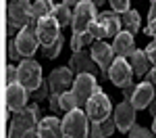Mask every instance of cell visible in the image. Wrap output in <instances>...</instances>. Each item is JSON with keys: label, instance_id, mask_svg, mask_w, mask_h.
<instances>
[{"label": "cell", "instance_id": "10", "mask_svg": "<svg viewBox=\"0 0 156 138\" xmlns=\"http://www.w3.org/2000/svg\"><path fill=\"white\" fill-rule=\"evenodd\" d=\"M75 77H73L71 67H56L48 75V86H50V96H60L62 92H67V88L73 86Z\"/></svg>", "mask_w": 156, "mask_h": 138}, {"label": "cell", "instance_id": "16", "mask_svg": "<svg viewBox=\"0 0 156 138\" xmlns=\"http://www.w3.org/2000/svg\"><path fill=\"white\" fill-rule=\"evenodd\" d=\"M12 124L23 128V130H34L37 128V105L36 103H29V107H25L21 111L12 113Z\"/></svg>", "mask_w": 156, "mask_h": 138}, {"label": "cell", "instance_id": "22", "mask_svg": "<svg viewBox=\"0 0 156 138\" xmlns=\"http://www.w3.org/2000/svg\"><path fill=\"white\" fill-rule=\"evenodd\" d=\"M121 23L125 27V32H131V34H137L140 32V13L137 11H129L121 15Z\"/></svg>", "mask_w": 156, "mask_h": 138}, {"label": "cell", "instance_id": "19", "mask_svg": "<svg viewBox=\"0 0 156 138\" xmlns=\"http://www.w3.org/2000/svg\"><path fill=\"white\" fill-rule=\"evenodd\" d=\"M112 50H115L117 57H129L133 50H135V42H133V34L131 32H121L119 36H115Z\"/></svg>", "mask_w": 156, "mask_h": 138}, {"label": "cell", "instance_id": "20", "mask_svg": "<svg viewBox=\"0 0 156 138\" xmlns=\"http://www.w3.org/2000/svg\"><path fill=\"white\" fill-rule=\"evenodd\" d=\"M148 54H146V50H133L131 54H129V65H131L133 73L135 75H146L150 71V67H148Z\"/></svg>", "mask_w": 156, "mask_h": 138}, {"label": "cell", "instance_id": "5", "mask_svg": "<svg viewBox=\"0 0 156 138\" xmlns=\"http://www.w3.org/2000/svg\"><path fill=\"white\" fill-rule=\"evenodd\" d=\"M31 2L29 0H11L9 2V29H23L31 21Z\"/></svg>", "mask_w": 156, "mask_h": 138}, {"label": "cell", "instance_id": "2", "mask_svg": "<svg viewBox=\"0 0 156 138\" xmlns=\"http://www.w3.org/2000/svg\"><path fill=\"white\" fill-rule=\"evenodd\" d=\"M121 25H123L121 17L115 11H102V13H98V19L90 27V32L94 34V38L102 40V38H108V36H119Z\"/></svg>", "mask_w": 156, "mask_h": 138}, {"label": "cell", "instance_id": "30", "mask_svg": "<svg viewBox=\"0 0 156 138\" xmlns=\"http://www.w3.org/2000/svg\"><path fill=\"white\" fill-rule=\"evenodd\" d=\"M110 2V6H112V11L115 13H127L129 11V0H108Z\"/></svg>", "mask_w": 156, "mask_h": 138}, {"label": "cell", "instance_id": "38", "mask_svg": "<svg viewBox=\"0 0 156 138\" xmlns=\"http://www.w3.org/2000/svg\"><path fill=\"white\" fill-rule=\"evenodd\" d=\"M133 92H135V86H127V88H123V96H125V100H131V96H133Z\"/></svg>", "mask_w": 156, "mask_h": 138}, {"label": "cell", "instance_id": "36", "mask_svg": "<svg viewBox=\"0 0 156 138\" xmlns=\"http://www.w3.org/2000/svg\"><path fill=\"white\" fill-rule=\"evenodd\" d=\"M146 32H148V36L156 38V19H150L148 25H146Z\"/></svg>", "mask_w": 156, "mask_h": 138}, {"label": "cell", "instance_id": "17", "mask_svg": "<svg viewBox=\"0 0 156 138\" xmlns=\"http://www.w3.org/2000/svg\"><path fill=\"white\" fill-rule=\"evenodd\" d=\"M37 134H40V138H65L62 121H60L58 117H54V115L44 117L37 124Z\"/></svg>", "mask_w": 156, "mask_h": 138}, {"label": "cell", "instance_id": "6", "mask_svg": "<svg viewBox=\"0 0 156 138\" xmlns=\"http://www.w3.org/2000/svg\"><path fill=\"white\" fill-rule=\"evenodd\" d=\"M19 84L29 92H36L42 86V67L34 59H23L19 63Z\"/></svg>", "mask_w": 156, "mask_h": 138}, {"label": "cell", "instance_id": "42", "mask_svg": "<svg viewBox=\"0 0 156 138\" xmlns=\"http://www.w3.org/2000/svg\"><path fill=\"white\" fill-rule=\"evenodd\" d=\"M90 2H94V4H102V2H106V0H90Z\"/></svg>", "mask_w": 156, "mask_h": 138}, {"label": "cell", "instance_id": "25", "mask_svg": "<svg viewBox=\"0 0 156 138\" xmlns=\"http://www.w3.org/2000/svg\"><path fill=\"white\" fill-rule=\"evenodd\" d=\"M58 105H60V109H62L65 113L73 111V109H79V103H77V99H75V94H73L71 90L62 92V94L58 96Z\"/></svg>", "mask_w": 156, "mask_h": 138}, {"label": "cell", "instance_id": "39", "mask_svg": "<svg viewBox=\"0 0 156 138\" xmlns=\"http://www.w3.org/2000/svg\"><path fill=\"white\" fill-rule=\"evenodd\" d=\"M150 19H156V0H150V13H148Z\"/></svg>", "mask_w": 156, "mask_h": 138}, {"label": "cell", "instance_id": "11", "mask_svg": "<svg viewBox=\"0 0 156 138\" xmlns=\"http://www.w3.org/2000/svg\"><path fill=\"white\" fill-rule=\"evenodd\" d=\"M135 107L131 105V100H123L117 105L115 109V121H117V130H121L123 134H127L135 125Z\"/></svg>", "mask_w": 156, "mask_h": 138}, {"label": "cell", "instance_id": "37", "mask_svg": "<svg viewBox=\"0 0 156 138\" xmlns=\"http://www.w3.org/2000/svg\"><path fill=\"white\" fill-rule=\"evenodd\" d=\"M146 82H150L152 86H156V65L148 71V73H146Z\"/></svg>", "mask_w": 156, "mask_h": 138}, {"label": "cell", "instance_id": "1", "mask_svg": "<svg viewBox=\"0 0 156 138\" xmlns=\"http://www.w3.org/2000/svg\"><path fill=\"white\" fill-rule=\"evenodd\" d=\"M65 138H87L90 134V117L81 109H73L62 119Z\"/></svg>", "mask_w": 156, "mask_h": 138}, {"label": "cell", "instance_id": "41", "mask_svg": "<svg viewBox=\"0 0 156 138\" xmlns=\"http://www.w3.org/2000/svg\"><path fill=\"white\" fill-rule=\"evenodd\" d=\"M62 2H65L67 6H77V2H79V0H62Z\"/></svg>", "mask_w": 156, "mask_h": 138}, {"label": "cell", "instance_id": "4", "mask_svg": "<svg viewBox=\"0 0 156 138\" xmlns=\"http://www.w3.org/2000/svg\"><path fill=\"white\" fill-rule=\"evenodd\" d=\"M100 90L102 88L96 84V75H92V73H77L75 75V82H73V86H71V92L75 94L79 107L87 105V100L92 99L96 92H100Z\"/></svg>", "mask_w": 156, "mask_h": 138}, {"label": "cell", "instance_id": "29", "mask_svg": "<svg viewBox=\"0 0 156 138\" xmlns=\"http://www.w3.org/2000/svg\"><path fill=\"white\" fill-rule=\"evenodd\" d=\"M29 94H31V99H36V100H44L50 96V86L48 84H42L36 92H29Z\"/></svg>", "mask_w": 156, "mask_h": 138}, {"label": "cell", "instance_id": "14", "mask_svg": "<svg viewBox=\"0 0 156 138\" xmlns=\"http://www.w3.org/2000/svg\"><path fill=\"white\" fill-rule=\"evenodd\" d=\"M58 36H60V23L52 15L37 21V38H40V44H42V46L52 44Z\"/></svg>", "mask_w": 156, "mask_h": 138}, {"label": "cell", "instance_id": "43", "mask_svg": "<svg viewBox=\"0 0 156 138\" xmlns=\"http://www.w3.org/2000/svg\"><path fill=\"white\" fill-rule=\"evenodd\" d=\"M152 132L156 134V117H154V124H152Z\"/></svg>", "mask_w": 156, "mask_h": 138}, {"label": "cell", "instance_id": "28", "mask_svg": "<svg viewBox=\"0 0 156 138\" xmlns=\"http://www.w3.org/2000/svg\"><path fill=\"white\" fill-rule=\"evenodd\" d=\"M102 125V132H104V136H112V132H115V128H117V121H115V117H106L104 121H100Z\"/></svg>", "mask_w": 156, "mask_h": 138}, {"label": "cell", "instance_id": "18", "mask_svg": "<svg viewBox=\"0 0 156 138\" xmlns=\"http://www.w3.org/2000/svg\"><path fill=\"white\" fill-rule=\"evenodd\" d=\"M154 100V86L150 82H142L135 86V92L131 96V105L135 109H146L150 107V103Z\"/></svg>", "mask_w": 156, "mask_h": 138}, {"label": "cell", "instance_id": "8", "mask_svg": "<svg viewBox=\"0 0 156 138\" xmlns=\"http://www.w3.org/2000/svg\"><path fill=\"white\" fill-rule=\"evenodd\" d=\"M15 42H17V48H19V52H21V57L31 59L34 52L37 50V44H40V38H37V23L25 25L23 29L17 34Z\"/></svg>", "mask_w": 156, "mask_h": 138}, {"label": "cell", "instance_id": "33", "mask_svg": "<svg viewBox=\"0 0 156 138\" xmlns=\"http://www.w3.org/2000/svg\"><path fill=\"white\" fill-rule=\"evenodd\" d=\"M9 59L11 61H19L21 59V52H19V48H17V42H9Z\"/></svg>", "mask_w": 156, "mask_h": 138}, {"label": "cell", "instance_id": "9", "mask_svg": "<svg viewBox=\"0 0 156 138\" xmlns=\"http://www.w3.org/2000/svg\"><path fill=\"white\" fill-rule=\"evenodd\" d=\"M106 77L115 84V86L119 88H127L131 86V77H133V69L131 65L127 63V59L125 57H117L115 61H112V65H110V69H108Z\"/></svg>", "mask_w": 156, "mask_h": 138}, {"label": "cell", "instance_id": "26", "mask_svg": "<svg viewBox=\"0 0 156 138\" xmlns=\"http://www.w3.org/2000/svg\"><path fill=\"white\" fill-rule=\"evenodd\" d=\"M60 50H62V36H58L52 44L44 46V54H46L48 59H56V57L60 54Z\"/></svg>", "mask_w": 156, "mask_h": 138}, {"label": "cell", "instance_id": "35", "mask_svg": "<svg viewBox=\"0 0 156 138\" xmlns=\"http://www.w3.org/2000/svg\"><path fill=\"white\" fill-rule=\"evenodd\" d=\"M146 54H148V59H150V63H154L156 65V38L148 44V48H146Z\"/></svg>", "mask_w": 156, "mask_h": 138}, {"label": "cell", "instance_id": "21", "mask_svg": "<svg viewBox=\"0 0 156 138\" xmlns=\"http://www.w3.org/2000/svg\"><path fill=\"white\" fill-rule=\"evenodd\" d=\"M52 13H54V4H52V0H36L34 6H31V21H29V23H37L40 19L50 17Z\"/></svg>", "mask_w": 156, "mask_h": 138}, {"label": "cell", "instance_id": "24", "mask_svg": "<svg viewBox=\"0 0 156 138\" xmlns=\"http://www.w3.org/2000/svg\"><path fill=\"white\" fill-rule=\"evenodd\" d=\"M92 42H94V34L92 32H77L71 38V48H73V52H79L85 44H92Z\"/></svg>", "mask_w": 156, "mask_h": 138}, {"label": "cell", "instance_id": "7", "mask_svg": "<svg viewBox=\"0 0 156 138\" xmlns=\"http://www.w3.org/2000/svg\"><path fill=\"white\" fill-rule=\"evenodd\" d=\"M110 109H112L110 99H108L102 90L96 92L92 99L87 100V105H85V113H87V117H90L92 124H100L106 117H110Z\"/></svg>", "mask_w": 156, "mask_h": 138}, {"label": "cell", "instance_id": "40", "mask_svg": "<svg viewBox=\"0 0 156 138\" xmlns=\"http://www.w3.org/2000/svg\"><path fill=\"white\" fill-rule=\"evenodd\" d=\"M150 113H152V115L156 117V99L152 100V103H150Z\"/></svg>", "mask_w": 156, "mask_h": 138}, {"label": "cell", "instance_id": "27", "mask_svg": "<svg viewBox=\"0 0 156 138\" xmlns=\"http://www.w3.org/2000/svg\"><path fill=\"white\" fill-rule=\"evenodd\" d=\"M127 134H129L127 138H154V134H152L150 130H146V128H142V125H137V124L133 125Z\"/></svg>", "mask_w": 156, "mask_h": 138}, {"label": "cell", "instance_id": "12", "mask_svg": "<svg viewBox=\"0 0 156 138\" xmlns=\"http://www.w3.org/2000/svg\"><path fill=\"white\" fill-rule=\"evenodd\" d=\"M92 57H94V61L98 63V67H100V71H102V75L108 73V69H110V65H112V61H115V50H112V46L110 44H106V42H102V40H98V42H94V46H92Z\"/></svg>", "mask_w": 156, "mask_h": 138}, {"label": "cell", "instance_id": "13", "mask_svg": "<svg viewBox=\"0 0 156 138\" xmlns=\"http://www.w3.org/2000/svg\"><path fill=\"white\" fill-rule=\"evenodd\" d=\"M69 67H71V71H75V73H92V75H96L98 71H100V67H98V63L94 61L92 52H83V50L73 52L71 61H69Z\"/></svg>", "mask_w": 156, "mask_h": 138}, {"label": "cell", "instance_id": "23", "mask_svg": "<svg viewBox=\"0 0 156 138\" xmlns=\"http://www.w3.org/2000/svg\"><path fill=\"white\" fill-rule=\"evenodd\" d=\"M52 17L56 19L60 23V27H65V25H71L73 21V13H71V6H67L65 2H60L54 6V13H52Z\"/></svg>", "mask_w": 156, "mask_h": 138}, {"label": "cell", "instance_id": "15", "mask_svg": "<svg viewBox=\"0 0 156 138\" xmlns=\"http://www.w3.org/2000/svg\"><path fill=\"white\" fill-rule=\"evenodd\" d=\"M27 94H29V90L25 86H21L19 82L9 84V88H6V105H9V109L12 113L25 109L27 107Z\"/></svg>", "mask_w": 156, "mask_h": 138}, {"label": "cell", "instance_id": "34", "mask_svg": "<svg viewBox=\"0 0 156 138\" xmlns=\"http://www.w3.org/2000/svg\"><path fill=\"white\" fill-rule=\"evenodd\" d=\"M25 134H27V130H23V128H19V125H11V130H9V138H25Z\"/></svg>", "mask_w": 156, "mask_h": 138}, {"label": "cell", "instance_id": "31", "mask_svg": "<svg viewBox=\"0 0 156 138\" xmlns=\"http://www.w3.org/2000/svg\"><path fill=\"white\" fill-rule=\"evenodd\" d=\"M6 82H9V84L19 82V67H12V65L6 67Z\"/></svg>", "mask_w": 156, "mask_h": 138}, {"label": "cell", "instance_id": "3", "mask_svg": "<svg viewBox=\"0 0 156 138\" xmlns=\"http://www.w3.org/2000/svg\"><path fill=\"white\" fill-rule=\"evenodd\" d=\"M96 19H98V15H96V4L94 2H90V0L77 2V6L73 11V21H71L73 34H77V32H90V27L94 25Z\"/></svg>", "mask_w": 156, "mask_h": 138}, {"label": "cell", "instance_id": "32", "mask_svg": "<svg viewBox=\"0 0 156 138\" xmlns=\"http://www.w3.org/2000/svg\"><path fill=\"white\" fill-rule=\"evenodd\" d=\"M87 138H106L104 132H102V125L100 124H92L90 125V134H87Z\"/></svg>", "mask_w": 156, "mask_h": 138}]
</instances>
